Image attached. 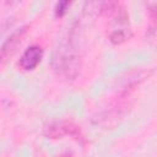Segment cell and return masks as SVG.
<instances>
[{"mask_svg": "<svg viewBox=\"0 0 157 157\" xmlns=\"http://www.w3.org/2000/svg\"><path fill=\"white\" fill-rule=\"evenodd\" d=\"M132 37V31L129 25V15L125 9L119 5L115 12L113 13L112 27L108 34V38L112 44L119 45L128 42Z\"/></svg>", "mask_w": 157, "mask_h": 157, "instance_id": "obj_2", "label": "cell"}, {"mask_svg": "<svg viewBox=\"0 0 157 157\" xmlns=\"http://www.w3.org/2000/svg\"><path fill=\"white\" fill-rule=\"evenodd\" d=\"M55 157H74V155L71 152H63V153H60V155H58Z\"/></svg>", "mask_w": 157, "mask_h": 157, "instance_id": "obj_7", "label": "cell"}, {"mask_svg": "<svg viewBox=\"0 0 157 157\" xmlns=\"http://www.w3.org/2000/svg\"><path fill=\"white\" fill-rule=\"evenodd\" d=\"M44 135L48 139H63L64 136H80V129L71 121H53L44 128Z\"/></svg>", "mask_w": 157, "mask_h": 157, "instance_id": "obj_3", "label": "cell"}, {"mask_svg": "<svg viewBox=\"0 0 157 157\" xmlns=\"http://www.w3.org/2000/svg\"><path fill=\"white\" fill-rule=\"evenodd\" d=\"M69 6H70V2L69 1H60L55 5V13L56 16L61 17L66 13V11L69 10Z\"/></svg>", "mask_w": 157, "mask_h": 157, "instance_id": "obj_6", "label": "cell"}, {"mask_svg": "<svg viewBox=\"0 0 157 157\" xmlns=\"http://www.w3.org/2000/svg\"><path fill=\"white\" fill-rule=\"evenodd\" d=\"M43 58V49L40 45L33 44L29 45L21 55L18 60V67L22 69L23 71H32L34 70L39 63L42 61Z\"/></svg>", "mask_w": 157, "mask_h": 157, "instance_id": "obj_4", "label": "cell"}, {"mask_svg": "<svg viewBox=\"0 0 157 157\" xmlns=\"http://www.w3.org/2000/svg\"><path fill=\"white\" fill-rule=\"evenodd\" d=\"M25 33H26V27H23V28L18 29L17 32H15V33L2 44V47L0 48V61L4 60L5 58H7V56L15 50V48L17 47V44H18V43L21 42V39L23 38Z\"/></svg>", "mask_w": 157, "mask_h": 157, "instance_id": "obj_5", "label": "cell"}, {"mask_svg": "<svg viewBox=\"0 0 157 157\" xmlns=\"http://www.w3.org/2000/svg\"><path fill=\"white\" fill-rule=\"evenodd\" d=\"M81 56L71 42L61 43L52 56V69L54 74L64 81H74L81 71Z\"/></svg>", "mask_w": 157, "mask_h": 157, "instance_id": "obj_1", "label": "cell"}]
</instances>
